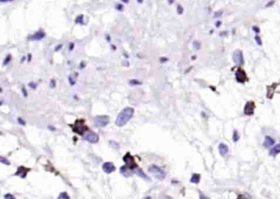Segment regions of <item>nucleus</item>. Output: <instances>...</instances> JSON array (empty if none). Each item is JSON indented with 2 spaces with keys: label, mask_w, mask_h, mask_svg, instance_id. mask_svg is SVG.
I'll use <instances>...</instances> for the list:
<instances>
[{
  "label": "nucleus",
  "mask_w": 280,
  "mask_h": 199,
  "mask_svg": "<svg viewBox=\"0 0 280 199\" xmlns=\"http://www.w3.org/2000/svg\"><path fill=\"white\" fill-rule=\"evenodd\" d=\"M59 198H60V199H69L70 198V196H69L68 194V193H66V192H63V193H61L59 194Z\"/></svg>",
  "instance_id": "nucleus-21"
},
{
  "label": "nucleus",
  "mask_w": 280,
  "mask_h": 199,
  "mask_svg": "<svg viewBox=\"0 0 280 199\" xmlns=\"http://www.w3.org/2000/svg\"><path fill=\"white\" fill-rule=\"evenodd\" d=\"M128 83L131 86H140V85H142V82L137 79H132L128 82Z\"/></svg>",
  "instance_id": "nucleus-18"
},
{
  "label": "nucleus",
  "mask_w": 280,
  "mask_h": 199,
  "mask_svg": "<svg viewBox=\"0 0 280 199\" xmlns=\"http://www.w3.org/2000/svg\"><path fill=\"white\" fill-rule=\"evenodd\" d=\"M232 61L237 65L243 64L244 57H243V53H242L241 50H237L233 52V54H232Z\"/></svg>",
  "instance_id": "nucleus-6"
},
{
  "label": "nucleus",
  "mask_w": 280,
  "mask_h": 199,
  "mask_svg": "<svg viewBox=\"0 0 280 199\" xmlns=\"http://www.w3.org/2000/svg\"><path fill=\"white\" fill-rule=\"evenodd\" d=\"M148 171H149V173H150V174H152L154 177H155L158 179H160V180L164 179L165 177H166L165 172L160 167H159V166L155 165V164L150 165L149 167V169H148Z\"/></svg>",
  "instance_id": "nucleus-2"
},
{
  "label": "nucleus",
  "mask_w": 280,
  "mask_h": 199,
  "mask_svg": "<svg viewBox=\"0 0 280 199\" xmlns=\"http://www.w3.org/2000/svg\"><path fill=\"white\" fill-rule=\"evenodd\" d=\"M135 173L137 174L139 177H141L142 179H146V180H150L149 177H148L147 175L143 172V170L141 169H139V168H138V169L136 170V172H135Z\"/></svg>",
  "instance_id": "nucleus-17"
},
{
  "label": "nucleus",
  "mask_w": 280,
  "mask_h": 199,
  "mask_svg": "<svg viewBox=\"0 0 280 199\" xmlns=\"http://www.w3.org/2000/svg\"><path fill=\"white\" fill-rule=\"evenodd\" d=\"M272 4H274V1H271V2L270 3H269V4H267V5H266V7H269V6L272 5Z\"/></svg>",
  "instance_id": "nucleus-34"
},
{
  "label": "nucleus",
  "mask_w": 280,
  "mask_h": 199,
  "mask_svg": "<svg viewBox=\"0 0 280 199\" xmlns=\"http://www.w3.org/2000/svg\"><path fill=\"white\" fill-rule=\"evenodd\" d=\"M9 58H10V57H8V58H6V59H5V61H4V63H3V65L8 64L9 63V61H10Z\"/></svg>",
  "instance_id": "nucleus-33"
},
{
  "label": "nucleus",
  "mask_w": 280,
  "mask_h": 199,
  "mask_svg": "<svg viewBox=\"0 0 280 199\" xmlns=\"http://www.w3.org/2000/svg\"><path fill=\"white\" fill-rule=\"evenodd\" d=\"M109 123V117L108 115H99L94 117V124H95L96 127H100L103 128L107 126Z\"/></svg>",
  "instance_id": "nucleus-4"
},
{
  "label": "nucleus",
  "mask_w": 280,
  "mask_h": 199,
  "mask_svg": "<svg viewBox=\"0 0 280 199\" xmlns=\"http://www.w3.org/2000/svg\"><path fill=\"white\" fill-rule=\"evenodd\" d=\"M280 153V144H277L275 145L273 148H271L269 151V155L270 156H276L278 154Z\"/></svg>",
  "instance_id": "nucleus-14"
},
{
  "label": "nucleus",
  "mask_w": 280,
  "mask_h": 199,
  "mask_svg": "<svg viewBox=\"0 0 280 199\" xmlns=\"http://www.w3.org/2000/svg\"><path fill=\"white\" fill-rule=\"evenodd\" d=\"M49 85H50V87H51V88H54V87L56 86V81H55V79L50 80Z\"/></svg>",
  "instance_id": "nucleus-25"
},
{
  "label": "nucleus",
  "mask_w": 280,
  "mask_h": 199,
  "mask_svg": "<svg viewBox=\"0 0 280 199\" xmlns=\"http://www.w3.org/2000/svg\"><path fill=\"white\" fill-rule=\"evenodd\" d=\"M219 151L222 155H225L228 152V146L224 143H219Z\"/></svg>",
  "instance_id": "nucleus-15"
},
{
  "label": "nucleus",
  "mask_w": 280,
  "mask_h": 199,
  "mask_svg": "<svg viewBox=\"0 0 280 199\" xmlns=\"http://www.w3.org/2000/svg\"><path fill=\"white\" fill-rule=\"evenodd\" d=\"M110 143H111V146H113V147H118V146H119L118 143V142H113V141H112V142H110Z\"/></svg>",
  "instance_id": "nucleus-30"
},
{
  "label": "nucleus",
  "mask_w": 280,
  "mask_h": 199,
  "mask_svg": "<svg viewBox=\"0 0 280 199\" xmlns=\"http://www.w3.org/2000/svg\"><path fill=\"white\" fill-rule=\"evenodd\" d=\"M255 108H256L255 103L253 101H248L244 107V114L248 116H251L254 114Z\"/></svg>",
  "instance_id": "nucleus-9"
},
{
  "label": "nucleus",
  "mask_w": 280,
  "mask_h": 199,
  "mask_svg": "<svg viewBox=\"0 0 280 199\" xmlns=\"http://www.w3.org/2000/svg\"><path fill=\"white\" fill-rule=\"evenodd\" d=\"M44 36V34L43 32H38V33H36V35L32 36V40H41Z\"/></svg>",
  "instance_id": "nucleus-20"
},
{
  "label": "nucleus",
  "mask_w": 280,
  "mask_h": 199,
  "mask_svg": "<svg viewBox=\"0 0 280 199\" xmlns=\"http://www.w3.org/2000/svg\"><path fill=\"white\" fill-rule=\"evenodd\" d=\"M239 139H240V135L238 134V132L237 130H234L233 134H232V141L234 142H238Z\"/></svg>",
  "instance_id": "nucleus-19"
},
{
  "label": "nucleus",
  "mask_w": 280,
  "mask_h": 199,
  "mask_svg": "<svg viewBox=\"0 0 280 199\" xmlns=\"http://www.w3.org/2000/svg\"><path fill=\"white\" fill-rule=\"evenodd\" d=\"M29 171H30V169H28V168H26V167H24V166H20L19 168L17 169V172H16V174H15L14 175L15 176H19V177H21V178L24 179V178L26 177L27 173H28Z\"/></svg>",
  "instance_id": "nucleus-11"
},
{
  "label": "nucleus",
  "mask_w": 280,
  "mask_h": 199,
  "mask_svg": "<svg viewBox=\"0 0 280 199\" xmlns=\"http://www.w3.org/2000/svg\"><path fill=\"white\" fill-rule=\"evenodd\" d=\"M48 129H49L50 131H55V130H56V128H55L54 126H52V125H50V124L48 126Z\"/></svg>",
  "instance_id": "nucleus-32"
},
{
  "label": "nucleus",
  "mask_w": 280,
  "mask_h": 199,
  "mask_svg": "<svg viewBox=\"0 0 280 199\" xmlns=\"http://www.w3.org/2000/svg\"><path fill=\"white\" fill-rule=\"evenodd\" d=\"M274 143H275V141L273 138H271L270 136H266V138H265V142H264V146L266 148H269L272 146H274Z\"/></svg>",
  "instance_id": "nucleus-13"
},
{
  "label": "nucleus",
  "mask_w": 280,
  "mask_h": 199,
  "mask_svg": "<svg viewBox=\"0 0 280 199\" xmlns=\"http://www.w3.org/2000/svg\"><path fill=\"white\" fill-rule=\"evenodd\" d=\"M84 139L86 140V142H88L90 143H92V144H95L97 143L99 140V135L94 133V132H88L86 133V135H85V138Z\"/></svg>",
  "instance_id": "nucleus-7"
},
{
  "label": "nucleus",
  "mask_w": 280,
  "mask_h": 199,
  "mask_svg": "<svg viewBox=\"0 0 280 199\" xmlns=\"http://www.w3.org/2000/svg\"><path fill=\"white\" fill-rule=\"evenodd\" d=\"M252 30H254L256 34H258V33L261 31V30H260V28H259V27H257V26H253V27H252Z\"/></svg>",
  "instance_id": "nucleus-29"
},
{
  "label": "nucleus",
  "mask_w": 280,
  "mask_h": 199,
  "mask_svg": "<svg viewBox=\"0 0 280 199\" xmlns=\"http://www.w3.org/2000/svg\"><path fill=\"white\" fill-rule=\"evenodd\" d=\"M68 81L70 84L72 85V86H74V85L76 84V82H77V78H75L73 76L71 75V76L68 77Z\"/></svg>",
  "instance_id": "nucleus-22"
},
{
  "label": "nucleus",
  "mask_w": 280,
  "mask_h": 199,
  "mask_svg": "<svg viewBox=\"0 0 280 199\" xmlns=\"http://www.w3.org/2000/svg\"><path fill=\"white\" fill-rule=\"evenodd\" d=\"M0 161H1V163H2V164H8V165H9L10 164L9 160H8V159H6V158L3 157V156H1V157H0Z\"/></svg>",
  "instance_id": "nucleus-23"
},
{
  "label": "nucleus",
  "mask_w": 280,
  "mask_h": 199,
  "mask_svg": "<svg viewBox=\"0 0 280 199\" xmlns=\"http://www.w3.org/2000/svg\"><path fill=\"white\" fill-rule=\"evenodd\" d=\"M135 114V110L132 107L124 108L119 114L115 121V124L118 127H123L132 120L133 115Z\"/></svg>",
  "instance_id": "nucleus-1"
},
{
  "label": "nucleus",
  "mask_w": 280,
  "mask_h": 199,
  "mask_svg": "<svg viewBox=\"0 0 280 199\" xmlns=\"http://www.w3.org/2000/svg\"><path fill=\"white\" fill-rule=\"evenodd\" d=\"M102 168H103V172H105L106 174H111L116 170V167L113 164V162H109V161L103 163Z\"/></svg>",
  "instance_id": "nucleus-10"
},
{
  "label": "nucleus",
  "mask_w": 280,
  "mask_h": 199,
  "mask_svg": "<svg viewBox=\"0 0 280 199\" xmlns=\"http://www.w3.org/2000/svg\"><path fill=\"white\" fill-rule=\"evenodd\" d=\"M120 173H121V174H123L124 177H126V178L130 177V176L132 174V169H130V168L128 167L127 165H126V166H125V165H123V166H122V167L120 168Z\"/></svg>",
  "instance_id": "nucleus-12"
},
{
  "label": "nucleus",
  "mask_w": 280,
  "mask_h": 199,
  "mask_svg": "<svg viewBox=\"0 0 280 199\" xmlns=\"http://www.w3.org/2000/svg\"><path fill=\"white\" fill-rule=\"evenodd\" d=\"M4 198H10V199H13V198H15V197L12 195V194H11V193H8V194H5L4 195Z\"/></svg>",
  "instance_id": "nucleus-28"
},
{
  "label": "nucleus",
  "mask_w": 280,
  "mask_h": 199,
  "mask_svg": "<svg viewBox=\"0 0 280 199\" xmlns=\"http://www.w3.org/2000/svg\"><path fill=\"white\" fill-rule=\"evenodd\" d=\"M200 180H201V175L198 174H194L192 176V178L190 179L191 183L192 184H199L200 183Z\"/></svg>",
  "instance_id": "nucleus-16"
},
{
  "label": "nucleus",
  "mask_w": 280,
  "mask_h": 199,
  "mask_svg": "<svg viewBox=\"0 0 280 199\" xmlns=\"http://www.w3.org/2000/svg\"><path fill=\"white\" fill-rule=\"evenodd\" d=\"M17 121H18V123H19L21 125H22V126H25V125H26V121H25L22 118H17Z\"/></svg>",
  "instance_id": "nucleus-26"
},
{
  "label": "nucleus",
  "mask_w": 280,
  "mask_h": 199,
  "mask_svg": "<svg viewBox=\"0 0 280 199\" xmlns=\"http://www.w3.org/2000/svg\"><path fill=\"white\" fill-rule=\"evenodd\" d=\"M28 86H29L30 87V88H31V89H34V90L36 89V87H37V85H36V83H34V82H30Z\"/></svg>",
  "instance_id": "nucleus-27"
},
{
  "label": "nucleus",
  "mask_w": 280,
  "mask_h": 199,
  "mask_svg": "<svg viewBox=\"0 0 280 199\" xmlns=\"http://www.w3.org/2000/svg\"><path fill=\"white\" fill-rule=\"evenodd\" d=\"M255 40H256V42L257 45H260V46L262 45V40H261V37H260L258 35H256V36H255Z\"/></svg>",
  "instance_id": "nucleus-24"
},
{
  "label": "nucleus",
  "mask_w": 280,
  "mask_h": 199,
  "mask_svg": "<svg viewBox=\"0 0 280 199\" xmlns=\"http://www.w3.org/2000/svg\"><path fill=\"white\" fill-rule=\"evenodd\" d=\"M21 92H22V94H23V96L24 97H27V92H26V89H25L24 87H22L21 88Z\"/></svg>",
  "instance_id": "nucleus-31"
},
{
  "label": "nucleus",
  "mask_w": 280,
  "mask_h": 199,
  "mask_svg": "<svg viewBox=\"0 0 280 199\" xmlns=\"http://www.w3.org/2000/svg\"><path fill=\"white\" fill-rule=\"evenodd\" d=\"M123 161L126 163V165L128 167H129L130 169H133L137 167V164L136 161H135L134 157H133L132 155L130 154V152H128L127 154L123 156Z\"/></svg>",
  "instance_id": "nucleus-5"
},
{
  "label": "nucleus",
  "mask_w": 280,
  "mask_h": 199,
  "mask_svg": "<svg viewBox=\"0 0 280 199\" xmlns=\"http://www.w3.org/2000/svg\"><path fill=\"white\" fill-rule=\"evenodd\" d=\"M235 77H236L237 82H240V83H245L247 81V76H246V72L241 68L237 69L236 73H235Z\"/></svg>",
  "instance_id": "nucleus-8"
},
{
  "label": "nucleus",
  "mask_w": 280,
  "mask_h": 199,
  "mask_svg": "<svg viewBox=\"0 0 280 199\" xmlns=\"http://www.w3.org/2000/svg\"><path fill=\"white\" fill-rule=\"evenodd\" d=\"M87 129H88L84 120H77L75 124L72 125V131L79 135H83L86 132H87Z\"/></svg>",
  "instance_id": "nucleus-3"
}]
</instances>
